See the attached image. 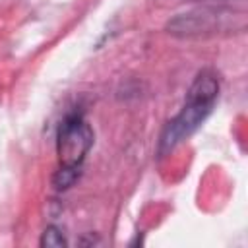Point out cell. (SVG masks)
Wrapping results in <instances>:
<instances>
[{
	"label": "cell",
	"mask_w": 248,
	"mask_h": 248,
	"mask_svg": "<svg viewBox=\"0 0 248 248\" xmlns=\"http://www.w3.org/2000/svg\"><path fill=\"white\" fill-rule=\"evenodd\" d=\"M217 95H219L217 76L209 70L200 72L186 93V103H184L182 110L163 130V136L159 141L161 155L174 149L184 138H188L205 120V116L211 112V108L217 101Z\"/></svg>",
	"instance_id": "1"
},
{
	"label": "cell",
	"mask_w": 248,
	"mask_h": 248,
	"mask_svg": "<svg viewBox=\"0 0 248 248\" xmlns=\"http://www.w3.org/2000/svg\"><path fill=\"white\" fill-rule=\"evenodd\" d=\"M244 16L242 12L234 14L225 8H200L186 14H178L167 23V31L176 37H198V35H213L219 31L234 29V17ZM240 29V27H238Z\"/></svg>",
	"instance_id": "2"
},
{
	"label": "cell",
	"mask_w": 248,
	"mask_h": 248,
	"mask_svg": "<svg viewBox=\"0 0 248 248\" xmlns=\"http://www.w3.org/2000/svg\"><path fill=\"white\" fill-rule=\"evenodd\" d=\"M93 145V130L79 112L68 114L56 134L58 167L79 169Z\"/></svg>",
	"instance_id": "3"
},
{
	"label": "cell",
	"mask_w": 248,
	"mask_h": 248,
	"mask_svg": "<svg viewBox=\"0 0 248 248\" xmlns=\"http://www.w3.org/2000/svg\"><path fill=\"white\" fill-rule=\"evenodd\" d=\"M79 176V169H68V167H58V170L52 176V186L56 190H66L70 188Z\"/></svg>",
	"instance_id": "4"
},
{
	"label": "cell",
	"mask_w": 248,
	"mask_h": 248,
	"mask_svg": "<svg viewBox=\"0 0 248 248\" xmlns=\"http://www.w3.org/2000/svg\"><path fill=\"white\" fill-rule=\"evenodd\" d=\"M68 242H66L60 229H56V227H46L45 229V232L41 236V246L43 248H62Z\"/></svg>",
	"instance_id": "5"
}]
</instances>
